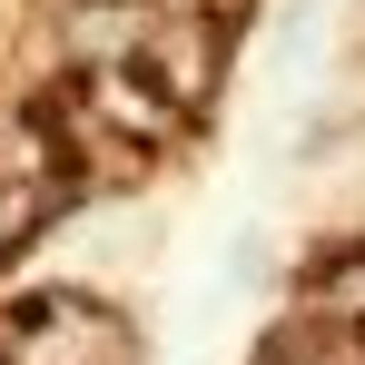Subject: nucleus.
<instances>
[{"instance_id": "1", "label": "nucleus", "mask_w": 365, "mask_h": 365, "mask_svg": "<svg viewBox=\"0 0 365 365\" xmlns=\"http://www.w3.org/2000/svg\"><path fill=\"white\" fill-rule=\"evenodd\" d=\"M217 60H227V40H217V20H197V10L148 20V40H138V69L158 79V99H168L178 119H197V109L217 99Z\"/></svg>"}, {"instance_id": "2", "label": "nucleus", "mask_w": 365, "mask_h": 365, "mask_svg": "<svg viewBox=\"0 0 365 365\" xmlns=\"http://www.w3.org/2000/svg\"><path fill=\"white\" fill-rule=\"evenodd\" d=\"M69 109H79V119L89 128H119V138H138V148H168V138H178V109H168V99H158V79H148V69L138 60H109V69H79V99H69Z\"/></svg>"}, {"instance_id": "3", "label": "nucleus", "mask_w": 365, "mask_h": 365, "mask_svg": "<svg viewBox=\"0 0 365 365\" xmlns=\"http://www.w3.org/2000/svg\"><path fill=\"white\" fill-rule=\"evenodd\" d=\"M306 306H316L326 326L365 336V237H356V247H326V257L306 267Z\"/></svg>"}]
</instances>
